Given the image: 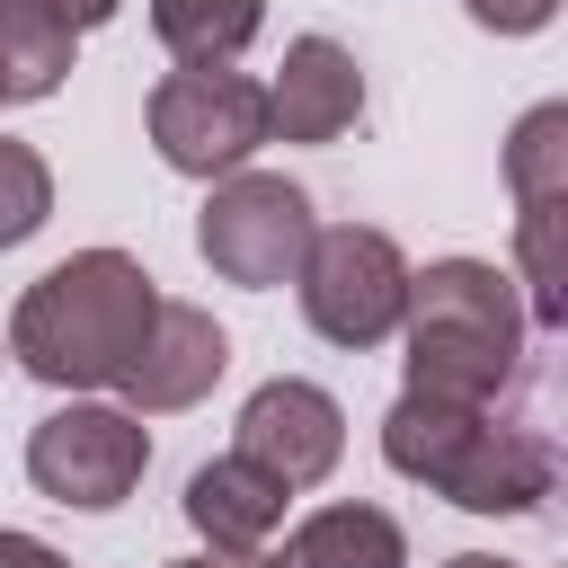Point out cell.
I'll use <instances>...</instances> for the list:
<instances>
[{"label": "cell", "mask_w": 568, "mask_h": 568, "mask_svg": "<svg viewBox=\"0 0 568 568\" xmlns=\"http://www.w3.org/2000/svg\"><path fill=\"white\" fill-rule=\"evenodd\" d=\"M160 293L142 275V257L124 248H80L53 275H36L9 311V355L18 373H36L44 390H106L124 382L142 328H151Z\"/></svg>", "instance_id": "1"}, {"label": "cell", "mask_w": 568, "mask_h": 568, "mask_svg": "<svg viewBox=\"0 0 568 568\" xmlns=\"http://www.w3.org/2000/svg\"><path fill=\"white\" fill-rule=\"evenodd\" d=\"M382 462L417 488H435L462 515H532L559 488V453L541 426H515L497 408H462V399H417L399 390L382 417Z\"/></svg>", "instance_id": "2"}, {"label": "cell", "mask_w": 568, "mask_h": 568, "mask_svg": "<svg viewBox=\"0 0 568 568\" xmlns=\"http://www.w3.org/2000/svg\"><path fill=\"white\" fill-rule=\"evenodd\" d=\"M524 328L532 320L515 302V275H497L488 257H435L426 275H408V311H399L408 390L488 408L524 364Z\"/></svg>", "instance_id": "3"}, {"label": "cell", "mask_w": 568, "mask_h": 568, "mask_svg": "<svg viewBox=\"0 0 568 568\" xmlns=\"http://www.w3.org/2000/svg\"><path fill=\"white\" fill-rule=\"evenodd\" d=\"M302 320L364 355L382 337H399V311H408V257L390 231H364V222H337V231H311V257H302Z\"/></svg>", "instance_id": "4"}, {"label": "cell", "mask_w": 568, "mask_h": 568, "mask_svg": "<svg viewBox=\"0 0 568 568\" xmlns=\"http://www.w3.org/2000/svg\"><path fill=\"white\" fill-rule=\"evenodd\" d=\"M311 231H320V222H311V195H302L293 178H275V169H231V178L213 186L204 222H195V248H204V266H213L222 284L275 293V284L302 275Z\"/></svg>", "instance_id": "5"}, {"label": "cell", "mask_w": 568, "mask_h": 568, "mask_svg": "<svg viewBox=\"0 0 568 568\" xmlns=\"http://www.w3.org/2000/svg\"><path fill=\"white\" fill-rule=\"evenodd\" d=\"M266 142V89L231 62H178L151 89V151L178 178H231Z\"/></svg>", "instance_id": "6"}, {"label": "cell", "mask_w": 568, "mask_h": 568, "mask_svg": "<svg viewBox=\"0 0 568 568\" xmlns=\"http://www.w3.org/2000/svg\"><path fill=\"white\" fill-rule=\"evenodd\" d=\"M506 178H515L524 320H532V328H559V320H568V257H559V222H568V106H559V98L515 124Z\"/></svg>", "instance_id": "7"}, {"label": "cell", "mask_w": 568, "mask_h": 568, "mask_svg": "<svg viewBox=\"0 0 568 568\" xmlns=\"http://www.w3.org/2000/svg\"><path fill=\"white\" fill-rule=\"evenodd\" d=\"M142 462H151V435L133 408H106V399H71L53 408L36 435H27V479L53 497V506H80V515H106L142 488Z\"/></svg>", "instance_id": "8"}, {"label": "cell", "mask_w": 568, "mask_h": 568, "mask_svg": "<svg viewBox=\"0 0 568 568\" xmlns=\"http://www.w3.org/2000/svg\"><path fill=\"white\" fill-rule=\"evenodd\" d=\"M231 453L248 462V470H266L275 488H320L328 470H337V453H346V408L320 390V382H257L248 390V408H240V435H231Z\"/></svg>", "instance_id": "9"}, {"label": "cell", "mask_w": 568, "mask_h": 568, "mask_svg": "<svg viewBox=\"0 0 568 568\" xmlns=\"http://www.w3.org/2000/svg\"><path fill=\"white\" fill-rule=\"evenodd\" d=\"M222 364H231V337L213 328V311H195V302H160L115 390L133 399V417H169V408H195V399L222 382Z\"/></svg>", "instance_id": "10"}, {"label": "cell", "mask_w": 568, "mask_h": 568, "mask_svg": "<svg viewBox=\"0 0 568 568\" xmlns=\"http://www.w3.org/2000/svg\"><path fill=\"white\" fill-rule=\"evenodd\" d=\"M364 124V71L337 36H293L266 80V142H337Z\"/></svg>", "instance_id": "11"}, {"label": "cell", "mask_w": 568, "mask_h": 568, "mask_svg": "<svg viewBox=\"0 0 568 568\" xmlns=\"http://www.w3.org/2000/svg\"><path fill=\"white\" fill-rule=\"evenodd\" d=\"M284 497H293V488H275L266 470H248L240 453H222V462H204V470L186 479V524H195L213 550L248 559V550H266V541H275Z\"/></svg>", "instance_id": "12"}, {"label": "cell", "mask_w": 568, "mask_h": 568, "mask_svg": "<svg viewBox=\"0 0 568 568\" xmlns=\"http://www.w3.org/2000/svg\"><path fill=\"white\" fill-rule=\"evenodd\" d=\"M266 568H408V532L382 506H320L284 532Z\"/></svg>", "instance_id": "13"}, {"label": "cell", "mask_w": 568, "mask_h": 568, "mask_svg": "<svg viewBox=\"0 0 568 568\" xmlns=\"http://www.w3.org/2000/svg\"><path fill=\"white\" fill-rule=\"evenodd\" d=\"M71 27L44 9V0H0V106H27V98H53L71 80Z\"/></svg>", "instance_id": "14"}, {"label": "cell", "mask_w": 568, "mask_h": 568, "mask_svg": "<svg viewBox=\"0 0 568 568\" xmlns=\"http://www.w3.org/2000/svg\"><path fill=\"white\" fill-rule=\"evenodd\" d=\"M151 27L178 62H231L266 27V0H151Z\"/></svg>", "instance_id": "15"}, {"label": "cell", "mask_w": 568, "mask_h": 568, "mask_svg": "<svg viewBox=\"0 0 568 568\" xmlns=\"http://www.w3.org/2000/svg\"><path fill=\"white\" fill-rule=\"evenodd\" d=\"M44 213H53V169H44V151L0 133V248L36 240V231H44Z\"/></svg>", "instance_id": "16"}, {"label": "cell", "mask_w": 568, "mask_h": 568, "mask_svg": "<svg viewBox=\"0 0 568 568\" xmlns=\"http://www.w3.org/2000/svg\"><path fill=\"white\" fill-rule=\"evenodd\" d=\"M470 9V27H488V36H541L550 18H559V0H462Z\"/></svg>", "instance_id": "17"}, {"label": "cell", "mask_w": 568, "mask_h": 568, "mask_svg": "<svg viewBox=\"0 0 568 568\" xmlns=\"http://www.w3.org/2000/svg\"><path fill=\"white\" fill-rule=\"evenodd\" d=\"M0 568H71L53 541H36V532H0Z\"/></svg>", "instance_id": "18"}, {"label": "cell", "mask_w": 568, "mask_h": 568, "mask_svg": "<svg viewBox=\"0 0 568 568\" xmlns=\"http://www.w3.org/2000/svg\"><path fill=\"white\" fill-rule=\"evenodd\" d=\"M44 9H53V18L71 27V36H89V27H106V18L124 9V0H44Z\"/></svg>", "instance_id": "19"}, {"label": "cell", "mask_w": 568, "mask_h": 568, "mask_svg": "<svg viewBox=\"0 0 568 568\" xmlns=\"http://www.w3.org/2000/svg\"><path fill=\"white\" fill-rule=\"evenodd\" d=\"M169 568H266V550H248V559H231V550H204V559H169Z\"/></svg>", "instance_id": "20"}, {"label": "cell", "mask_w": 568, "mask_h": 568, "mask_svg": "<svg viewBox=\"0 0 568 568\" xmlns=\"http://www.w3.org/2000/svg\"><path fill=\"white\" fill-rule=\"evenodd\" d=\"M444 568H515V559H497V550H462V559H444Z\"/></svg>", "instance_id": "21"}]
</instances>
